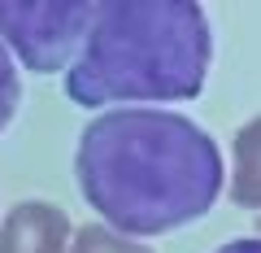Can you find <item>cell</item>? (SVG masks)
Listing matches in <instances>:
<instances>
[{"label":"cell","instance_id":"6da1fadb","mask_svg":"<svg viewBox=\"0 0 261 253\" xmlns=\"http://www.w3.org/2000/svg\"><path fill=\"white\" fill-rule=\"evenodd\" d=\"M79 188L118 236H161L209 214L222 192V153L174 109H105L74 153Z\"/></svg>","mask_w":261,"mask_h":253},{"label":"cell","instance_id":"7a4b0ae2","mask_svg":"<svg viewBox=\"0 0 261 253\" xmlns=\"http://www.w3.org/2000/svg\"><path fill=\"white\" fill-rule=\"evenodd\" d=\"M214 57L209 18L192 0H100L65 70L74 105L192 101Z\"/></svg>","mask_w":261,"mask_h":253},{"label":"cell","instance_id":"3957f363","mask_svg":"<svg viewBox=\"0 0 261 253\" xmlns=\"http://www.w3.org/2000/svg\"><path fill=\"white\" fill-rule=\"evenodd\" d=\"M92 22V0H0V44L35 75H53L74 61Z\"/></svg>","mask_w":261,"mask_h":253},{"label":"cell","instance_id":"277c9868","mask_svg":"<svg viewBox=\"0 0 261 253\" xmlns=\"http://www.w3.org/2000/svg\"><path fill=\"white\" fill-rule=\"evenodd\" d=\"M0 253H70V218L53 201H18L0 223Z\"/></svg>","mask_w":261,"mask_h":253},{"label":"cell","instance_id":"5b68a950","mask_svg":"<svg viewBox=\"0 0 261 253\" xmlns=\"http://www.w3.org/2000/svg\"><path fill=\"white\" fill-rule=\"evenodd\" d=\"M231 201L261 210V113L235 131V166H231Z\"/></svg>","mask_w":261,"mask_h":253},{"label":"cell","instance_id":"8992f818","mask_svg":"<svg viewBox=\"0 0 261 253\" xmlns=\"http://www.w3.org/2000/svg\"><path fill=\"white\" fill-rule=\"evenodd\" d=\"M70 253H152L148 244L130 240V236H118L109 232L105 223H87L74 232V244H70Z\"/></svg>","mask_w":261,"mask_h":253},{"label":"cell","instance_id":"52a82bcc","mask_svg":"<svg viewBox=\"0 0 261 253\" xmlns=\"http://www.w3.org/2000/svg\"><path fill=\"white\" fill-rule=\"evenodd\" d=\"M18 101H22V83H18V70H13V57L9 48L0 44V131L13 122L18 113Z\"/></svg>","mask_w":261,"mask_h":253},{"label":"cell","instance_id":"ba28073f","mask_svg":"<svg viewBox=\"0 0 261 253\" xmlns=\"http://www.w3.org/2000/svg\"><path fill=\"white\" fill-rule=\"evenodd\" d=\"M218 253H261V236H252V240H231V244H222Z\"/></svg>","mask_w":261,"mask_h":253}]
</instances>
